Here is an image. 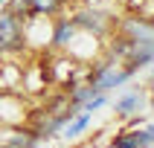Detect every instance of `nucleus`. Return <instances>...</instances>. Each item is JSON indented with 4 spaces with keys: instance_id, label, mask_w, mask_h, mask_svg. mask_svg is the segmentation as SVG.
Masks as SVG:
<instances>
[{
    "instance_id": "obj_1",
    "label": "nucleus",
    "mask_w": 154,
    "mask_h": 148,
    "mask_svg": "<svg viewBox=\"0 0 154 148\" xmlns=\"http://www.w3.org/2000/svg\"><path fill=\"white\" fill-rule=\"evenodd\" d=\"M23 47V23L15 12H0V50L15 52Z\"/></svg>"
},
{
    "instance_id": "obj_2",
    "label": "nucleus",
    "mask_w": 154,
    "mask_h": 148,
    "mask_svg": "<svg viewBox=\"0 0 154 148\" xmlns=\"http://www.w3.org/2000/svg\"><path fill=\"white\" fill-rule=\"evenodd\" d=\"M73 23H76V29H87V32H105L108 29V17L102 15V12H96V9H85V12H79L76 17H73Z\"/></svg>"
},
{
    "instance_id": "obj_3",
    "label": "nucleus",
    "mask_w": 154,
    "mask_h": 148,
    "mask_svg": "<svg viewBox=\"0 0 154 148\" xmlns=\"http://www.w3.org/2000/svg\"><path fill=\"white\" fill-rule=\"evenodd\" d=\"M73 35H76V23L73 20H61L55 26V32H52V41L58 44V47H70L73 44Z\"/></svg>"
},
{
    "instance_id": "obj_4",
    "label": "nucleus",
    "mask_w": 154,
    "mask_h": 148,
    "mask_svg": "<svg viewBox=\"0 0 154 148\" xmlns=\"http://www.w3.org/2000/svg\"><path fill=\"white\" fill-rule=\"evenodd\" d=\"M140 102H143V96H140V90H134V93H128L125 99L116 102V110L119 113H134V110H140Z\"/></svg>"
},
{
    "instance_id": "obj_5",
    "label": "nucleus",
    "mask_w": 154,
    "mask_h": 148,
    "mask_svg": "<svg viewBox=\"0 0 154 148\" xmlns=\"http://www.w3.org/2000/svg\"><path fill=\"white\" fill-rule=\"evenodd\" d=\"M87 122H90V113H85V116H79L73 125H64V137H76L79 131H85L87 128Z\"/></svg>"
},
{
    "instance_id": "obj_6",
    "label": "nucleus",
    "mask_w": 154,
    "mask_h": 148,
    "mask_svg": "<svg viewBox=\"0 0 154 148\" xmlns=\"http://www.w3.org/2000/svg\"><path fill=\"white\" fill-rule=\"evenodd\" d=\"M146 134H148V142H154V128H148Z\"/></svg>"
},
{
    "instance_id": "obj_7",
    "label": "nucleus",
    "mask_w": 154,
    "mask_h": 148,
    "mask_svg": "<svg viewBox=\"0 0 154 148\" xmlns=\"http://www.w3.org/2000/svg\"><path fill=\"white\" fill-rule=\"evenodd\" d=\"M3 3H9V0H0V6H3Z\"/></svg>"
},
{
    "instance_id": "obj_8",
    "label": "nucleus",
    "mask_w": 154,
    "mask_h": 148,
    "mask_svg": "<svg viewBox=\"0 0 154 148\" xmlns=\"http://www.w3.org/2000/svg\"><path fill=\"white\" fill-rule=\"evenodd\" d=\"M148 23H151V26H154V17H151V20H148Z\"/></svg>"
}]
</instances>
